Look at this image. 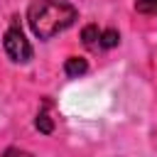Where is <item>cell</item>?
I'll use <instances>...</instances> for the list:
<instances>
[{
    "label": "cell",
    "instance_id": "7a4b0ae2",
    "mask_svg": "<svg viewBox=\"0 0 157 157\" xmlns=\"http://www.w3.org/2000/svg\"><path fill=\"white\" fill-rule=\"evenodd\" d=\"M2 47L7 52V56L15 61V64H27L32 59V44L27 42V37L22 34V29L15 25L5 32V39H2Z\"/></svg>",
    "mask_w": 157,
    "mask_h": 157
},
{
    "label": "cell",
    "instance_id": "277c9868",
    "mask_svg": "<svg viewBox=\"0 0 157 157\" xmlns=\"http://www.w3.org/2000/svg\"><path fill=\"white\" fill-rule=\"evenodd\" d=\"M81 39H83V47L101 49V29H98V25H86L81 29Z\"/></svg>",
    "mask_w": 157,
    "mask_h": 157
},
{
    "label": "cell",
    "instance_id": "52a82bcc",
    "mask_svg": "<svg viewBox=\"0 0 157 157\" xmlns=\"http://www.w3.org/2000/svg\"><path fill=\"white\" fill-rule=\"evenodd\" d=\"M135 10L142 15H155L157 12V0H135Z\"/></svg>",
    "mask_w": 157,
    "mask_h": 157
},
{
    "label": "cell",
    "instance_id": "5b68a950",
    "mask_svg": "<svg viewBox=\"0 0 157 157\" xmlns=\"http://www.w3.org/2000/svg\"><path fill=\"white\" fill-rule=\"evenodd\" d=\"M118 42H120V34H118V29H103L101 32V49H113V47H118Z\"/></svg>",
    "mask_w": 157,
    "mask_h": 157
},
{
    "label": "cell",
    "instance_id": "8992f818",
    "mask_svg": "<svg viewBox=\"0 0 157 157\" xmlns=\"http://www.w3.org/2000/svg\"><path fill=\"white\" fill-rule=\"evenodd\" d=\"M34 128H37L39 132L49 135V132L54 130V123H52V118H49L47 113H39V115H37V120H34Z\"/></svg>",
    "mask_w": 157,
    "mask_h": 157
},
{
    "label": "cell",
    "instance_id": "6da1fadb",
    "mask_svg": "<svg viewBox=\"0 0 157 157\" xmlns=\"http://www.w3.org/2000/svg\"><path fill=\"white\" fill-rule=\"evenodd\" d=\"M78 17V10L69 0H34L27 10L29 29L39 39H52L69 29Z\"/></svg>",
    "mask_w": 157,
    "mask_h": 157
},
{
    "label": "cell",
    "instance_id": "3957f363",
    "mask_svg": "<svg viewBox=\"0 0 157 157\" xmlns=\"http://www.w3.org/2000/svg\"><path fill=\"white\" fill-rule=\"evenodd\" d=\"M88 71V61L83 59V56H69L66 61H64V74L69 76V78H78V76H83Z\"/></svg>",
    "mask_w": 157,
    "mask_h": 157
}]
</instances>
